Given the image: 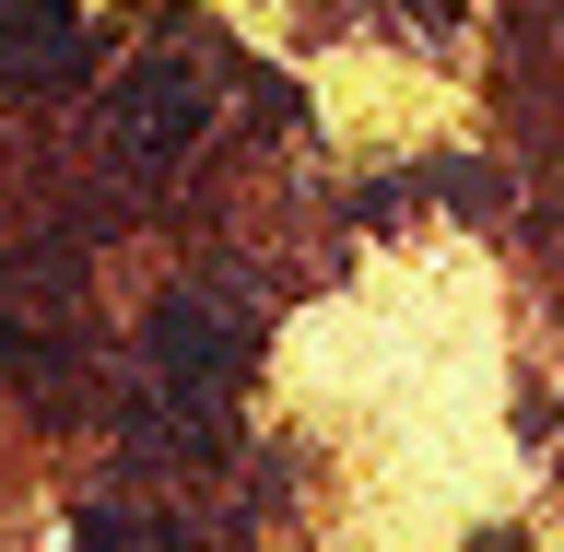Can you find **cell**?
<instances>
[{"label":"cell","instance_id":"6da1fadb","mask_svg":"<svg viewBox=\"0 0 564 552\" xmlns=\"http://www.w3.org/2000/svg\"><path fill=\"white\" fill-rule=\"evenodd\" d=\"M118 141H130L141 165H153V153H188V141H200V83H188V71H130V83H118Z\"/></svg>","mask_w":564,"mask_h":552}]
</instances>
